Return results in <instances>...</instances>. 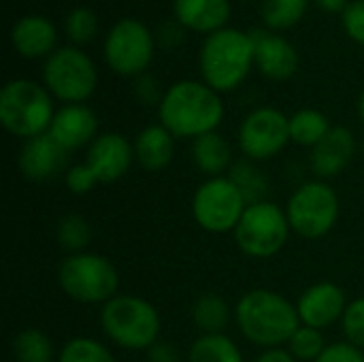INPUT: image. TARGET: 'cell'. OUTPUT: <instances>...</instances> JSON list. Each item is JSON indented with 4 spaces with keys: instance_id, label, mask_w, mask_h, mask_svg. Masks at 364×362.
I'll list each match as a JSON object with an SVG mask.
<instances>
[{
    "instance_id": "1",
    "label": "cell",
    "mask_w": 364,
    "mask_h": 362,
    "mask_svg": "<svg viewBox=\"0 0 364 362\" xmlns=\"http://www.w3.org/2000/svg\"><path fill=\"white\" fill-rule=\"evenodd\" d=\"M224 117V105L218 92L198 81L175 83L160 100L162 126L173 137H203Z\"/></svg>"
},
{
    "instance_id": "2",
    "label": "cell",
    "mask_w": 364,
    "mask_h": 362,
    "mask_svg": "<svg viewBox=\"0 0 364 362\" xmlns=\"http://www.w3.org/2000/svg\"><path fill=\"white\" fill-rule=\"evenodd\" d=\"M237 322L252 344L264 348L290 344L292 335L301 329L299 309L269 290L247 292L237 305Z\"/></svg>"
},
{
    "instance_id": "3",
    "label": "cell",
    "mask_w": 364,
    "mask_h": 362,
    "mask_svg": "<svg viewBox=\"0 0 364 362\" xmlns=\"http://www.w3.org/2000/svg\"><path fill=\"white\" fill-rule=\"evenodd\" d=\"M254 62L252 38L245 32L222 28L203 43L200 49V73L205 83L215 92L235 90Z\"/></svg>"
},
{
    "instance_id": "4",
    "label": "cell",
    "mask_w": 364,
    "mask_h": 362,
    "mask_svg": "<svg viewBox=\"0 0 364 362\" xmlns=\"http://www.w3.org/2000/svg\"><path fill=\"white\" fill-rule=\"evenodd\" d=\"M0 119L11 134L34 139L53 122L51 96L34 81H9L0 92Z\"/></svg>"
},
{
    "instance_id": "5",
    "label": "cell",
    "mask_w": 364,
    "mask_h": 362,
    "mask_svg": "<svg viewBox=\"0 0 364 362\" xmlns=\"http://www.w3.org/2000/svg\"><path fill=\"white\" fill-rule=\"evenodd\" d=\"M105 333L122 348L149 350L160 333V318L154 305L136 297H113L102 309Z\"/></svg>"
},
{
    "instance_id": "6",
    "label": "cell",
    "mask_w": 364,
    "mask_h": 362,
    "mask_svg": "<svg viewBox=\"0 0 364 362\" xmlns=\"http://www.w3.org/2000/svg\"><path fill=\"white\" fill-rule=\"evenodd\" d=\"M62 290L81 303H109L119 286L115 267L96 254H75L60 269Z\"/></svg>"
},
{
    "instance_id": "7",
    "label": "cell",
    "mask_w": 364,
    "mask_h": 362,
    "mask_svg": "<svg viewBox=\"0 0 364 362\" xmlns=\"http://www.w3.org/2000/svg\"><path fill=\"white\" fill-rule=\"evenodd\" d=\"M288 233V213H284L277 205L262 201L245 209L235 228V239L247 256L269 258L286 245Z\"/></svg>"
},
{
    "instance_id": "8",
    "label": "cell",
    "mask_w": 364,
    "mask_h": 362,
    "mask_svg": "<svg viewBox=\"0 0 364 362\" xmlns=\"http://www.w3.org/2000/svg\"><path fill=\"white\" fill-rule=\"evenodd\" d=\"M43 77L53 96L73 105L85 100L96 87L94 62L77 47L53 51L45 62Z\"/></svg>"
},
{
    "instance_id": "9",
    "label": "cell",
    "mask_w": 364,
    "mask_h": 362,
    "mask_svg": "<svg viewBox=\"0 0 364 362\" xmlns=\"http://www.w3.org/2000/svg\"><path fill=\"white\" fill-rule=\"evenodd\" d=\"M339 218V198L322 181L301 186L288 203L290 226L307 239L324 237Z\"/></svg>"
},
{
    "instance_id": "10",
    "label": "cell",
    "mask_w": 364,
    "mask_h": 362,
    "mask_svg": "<svg viewBox=\"0 0 364 362\" xmlns=\"http://www.w3.org/2000/svg\"><path fill=\"white\" fill-rule=\"evenodd\" d=\"M245 209V196L232 179L213 177L205 181L194 196V218L209 233H226L237 228Z\"/></svg>"
},
{
    "instance_id": "11",
    "label": "cell",
    "mask_w": 364,
    "mask_h": 362,
    "mask_svg": "<svg viewBox=\"0 0 364 362\" xmlns=\"http://www.w3.org/2000/svg\"><path fill=\"white\" fill-rule=\"evenodd\" d=\"M109 66L119 75H139L154 55V36L149 28L136 19L117 21L105 43Z\"/></svg>"
},
{
    "instance_id": "12",
    "label": "cell",
    "mask_w": 364,
    "mask_h": 362,
    "mask_svg": "<svg viewBox=\"0 0 364 362\" xmlns=\"http://www.w3.org/2000/svg\"><path fill=\"white\" fill-rule=\"evenodd\" d=\"M290 141V119L271 107L252 111L239 130V143L252 160H267Z\"/></svg>"
},
{
    "instance_id": "13",
    "label": "cell",
    "mask_w": 364,
    "mask_h": 362,
    "mask_svg": "<svg viewBox=\"0 0 364 362\" xmlns=\"http://www.w3.org/2000/svg\"><path fill=\"white\" fill-rule=\"evenodd\" d=\"M247 34L254 47V62L269 79L284 81L294 75L299 66V53L290 41L273 34L267 28H254Z\"/></svg>"
},
{
    "instance_id": "14",
    "label": "cell",
    "mask_w": 364,
    "mask_h": 362,
    "mask_svg": "<svg viewBox=\"0 0 364 362\" xmlns=\"http://www.w3.org/2000/svg\"><path fill=\"white\" fill-rule=\"evenodd\" d=\"M85 164L98 181L111 183L128 173L132 164V147L122 134H102L90 145Z\"/></svg>"
},
{
    "instance_id": "15",
    "label": "cell",
    "mask_w": 364,
    "mask_h": 362,
    "mask_svg": "<svg viewBox=\"0 0 364 362\" xmlns=\"http://www.w3.org/2000/svg\"><path fill=\"white\" fill-rule=\"evenodd\" d=\"M299 318L305 326L326 329L346 314V294L335 284H316L299 301Z\"/></svg>"
},
{
    "instance_id": "16",
    "label": "cell",
    "mask_w": 364,
    "mask_h": 362,
    "mask_svg": "<svg viewBox=\"0 0 364 362\" xmlns=\"http://www.w3.org/2000/svg\"><path fill=\"white\" fill-rule=\"evenodd\" d=\"M66 149L47 132L28 139L19 154V169L30 181H45L60 173L66 162Z\"/></svg>"
},
{
    "instance_id": "17",
    "label": "cell",
    "mask_w": 364,
    "mask_h": 362,
    "mask_svg": "<svg viewBox=\"0 0 364 362\" xmlns=\"http://www.w3.org/2000/svg\"><path fill=\"white\" fill-rule=\"evenodd\" d=\"M98 122L96 115L83 107V105H66L64 109H60L53 115V122L49 126V134L66 149H79L85 143L92 141V137L96 134Z\"/></svg>"
},
{
    "instance_id": "18",
    "label": "cell",
    "mask_w": 364,
    "mask_h": 362,
    "mask_svg": "<svg viewBox=\"0 0 364 362\" xmlns=\"http://www.w3.org/2000/svg\"><path fill=\"white\" fill-rule=\"evenodd\" d=\"M356 151L354 134L343 128H331V132L314 147L311 154V166L318 177H335L339 175L352 160Z\"/></svg>"
},
{
    "instance_id": "19",
    "label": "cell",
    "mask_w": 364,
    "mask_h": 362,
    "mask_svg": "<svg viewBox=\"0 0 364 362\" xmlns=\"http://www.w3.org/2000/svg\"><path fill=\"white\" fill-rule=\"evenodd\" d=\"M175 15L181 26L194 32H218L230 17L228 0H175Z\"/></svg>"
},
{
    "instance_id": "20",
    "label": "cell",
    "mask_w": 364,
    "mask_h": 362,
    "mask_svg": "<svg viewBox=\"0 0 364 362\" xmlns=\"http://www.w3.org/2000/svg\"><path fill=\"white\" fill-rule=\"evenodd\" d=\"M11 43L21 55L38 58L55 47V28L41 15H28L13 26Z\"/></svg>"
},
{
    "instance_id": "21",
    "label": "cell",
    "mask_w": 364,
    "mask_h": 362,
    "mask_svg": "<svg viewBox=\"0 0 364 362\" xmlns=\"http://www.w3.org/2000/svg\"><path fill=\"white\" fill-rule=\"evenodd\" d=\"M136 160L147 171H162L173 158V134L164 126H147L134 145Z\"/></svg>"
},
{
    "instance_id": "22",
    "label": "cell",
    "mask_w": 364,
    "mask_h": 362,
    "mask_svg": "<svg viewBox=\"0 0 364 362\" xmlns=\"http://www.w3.org/2000/svg\"><path fill=\"white\" fill-rule=\"evenodd\" d=\"M194 162L207 175H220L230 164V145L224 137L215 132H207L194 141Z\"/></svg>"
},
{
    "instance_id": "23",
    "label": "cell",
    "mask_w": 364,
    "mask_h": 362,
    "mask_svg": "<svg viewBox=\"0 0 364 362\" xmlns=\"http://www.w3.org/2000/svg\"><path fill=\"white\" fill-rule=\"evenodd\" d=\"M331 132L328 119L316 109H303L290 119V139L299 145L316 147Z\"/></svg>"
},
{
    "instance_id": "24",
    "label": "cell",
    "mask_w": 364,
    "mask_h": 362,
    "mask_svg": "<svg viewBox=\"0 0 364 362\" xmlns=\"http://www.w3.org/2000/svg\"><path fill=\"white\" fill-rule=\"evenodd\" d=\"M190 362H243L239 348L224 335H205L192 350Z\"/></svg>"
},
{
    "instance_id": "25",
    "label": "cell",
    "mask_w": 364,
    "mask_h": 362,
    "mask_svg": "<svg viewBox=\"0 0 364 362\" xmlns=\"http://www.w3.org/2000/svg\"><path fill=\"white\" fill-rule=\"evenodd\" d=\"M194 322L205 335H222L228 324V305L215 294H205L194 305Z\"/></svg>"
},
{
    "instance_id": "26",
    "label": "cell",
    "mask_w": 364,
    "mask_h": 362,
    "mask_svg": "<svg viewBox=\"0 0 364 362\" xmlns=\"http://www.w3.org/2000/svg\"><path fill=\"white\" fill-rule=\"evenodd\" d=\"M13 354L17 362H51L53 346L45 333L26 329L13 341Z\"/></svg>"
},
{
    "instance_id": "27",
    "label": "cell",
    "mask_w": 364,
    "mask_h": 362,
    "mask_svg": "<svg viewBox=\"0 0 364 362\" xmlns=\"http://www.w3.org/2000/svg\"><path fill=\"white\" fill-rule=\"evenodd\" d=\"M309 0H262V19L273 30L294 26L307 11Z\"/></svg>"
},
{
    "instance_id": "28",
    "label": "cell",
    "mask_w": 364,
    "mask_h": 362,
    "mask_svg": "<svg viewBox=\"0 0 364 362\" xmlns=\"http://www.w3.org/2000/svg\"><path fill=\"white\" fill-rule=\"evenodd\" d=\"M326 350L324 337L318 329L311 326H301L292 339H290V354L299 361H318L322 352Z\"/></svg>"
},
{
    "instance_id": "29",
    "label": "cell",
    "mask_w": 364,
    "mask_h": 362,
    "mask_svg": "<svg viewBox=\"0 0 364 362\" xmlns=\"http://www.w3.org/2000/svg\"><path fill=\"white\" fill-rule=\"evenodd\" d=\"M230 179L235 181V186L241 190V194L245 196V203L247 207L250 205H256V203H262L260 196L267 192V181L264 177L260 175V171L252 169L250 164L241 162L232 169V175Z\"/></svg>"
},
{
    "instance_id": "30",
    "label": "cell",
    "mask_w": 364,
    "mask_h": 362,
    "mask_svg": "<svg viewBox=\"0 0 364 362\" xmlns=\"http://www.w3.org/2000/svg\"><path fill=\"white\" fill-rule=\"evenodd\" d=\"M60 362H115L105 346L94 339H73L64 346Z\"/></svg>"
},
{
    "instance_id": "31",
    "label": "cell",
    "mask_w": 364,
    "mask_h": 362,
    "mask_svg": "<svg viewBox=\"0 0 364 362\" xmlns=\"http://www.w3.org/2000/svg\"><path fill=\"white\" fill-rule=\"evenodd\" d=\"M58 241L68 252H81L90 243V226L81 215H66L58 226Z\"/></svg>"
},
{
    "instance_id": "32",
    "label": "cell",
    "mask_w": 364,
    "mask_h": 362,
    "mask_svg": "<svg viewBox=\"0 0 364 362\" xmlns=\"http://www.w3.org/2000/svg\"><path fill=\"white\" fill-rule=\"evenodd\" d=\"M64 26H66V34L73 43H87L98 30V19L92 13V9L79 6L68 13Z\"/></svg>"
},
{
    "instance_id": "33",
    "label": "cell",
    "mask_w": 364,
    "mask_h": 362,
    "mask_svg": "<svg viewBox=\"0 0 364 362\" xmlns=\"http://www.w3.org/2000/svg\"><path fill=\"white\" fill-rule=\"evenodd\" d=\"M343 331L352 346L364 348V299L354 301L343 314Z\"/></svg>"
},
{
    "instance_id": "34",
    "label": "cell",
    "mask_w": 364,
    "mask_h": 362,
    "mask_svg": "<svg viewBox=\"0 0 364 362\" xmlns=\"http://www.w3.org/2000/svg\"><path fill=\"white\" fill-rule=\"evenodd\" d=\"M343 26L356 43L364 45V0H354L346 6Z\"/></svg>"
},
{
    "instance_id": "35",
    "label": "cell",
    "mask_w": 364,
    "mask_h": 362,
    "mask_svg": "<svg viewBox=\"0 0 364 362\" xmlns=\"http://www.w3.org/2000/svg\"><path fill=\"white\" fill-rule=\"evenodd\" d=\"M66 183H68V188L75 194H85V192H90L98 183V179H96V175L92 173V169L87 164H77V166H73L68 171Z\"/></svg>"
},
{
    "instance_id": "36",
    "label": "cell",
    "mask_w": 364,
    "mask_h": 362,
    "mask_svg": "<svg viewBox=\"0 0 364 362\" xmlns=\"http://www.w3.org/2000/svg\"><path fill=\"white\" fill-rule=\"evenodd\" d=\"M316 362H364V356L352 344H333L326 346V350Z\"/></svg>"
},
{
    "instance_id": "37",
    "label": "cell",
    "mask_w": 364,
    "mask_h": 362,
    "mask_svg": "<svg viewBox=\"0 0 364 362\" xmlns=\"http://www.w3.org/2000/svg\"><path fill=\"white\" fill-rule=\"evenodd\" d=\"M149 361L151 362H179V354L171 344L164 341H156L149 348Z\"/></svg>"
},
{
    "instance_id": "38",
    "label": "cell",
    "mask_w": 364,
    "mask_h": 362,
    "mask_svg": "<svg viewBox=\"0 0 364 362\" xmlns=\"http://www.w3.org/2000/svg\"><path fill=\"white\" fill-rule=\"evenodd\" d=\"M136 92H139V96H141L143 100H147V102H151V100L158 98V90H156V83H154L151 77H141V79H139Z\"/></svg>"
},
{
    "instance_id": "39",
    "label": "cell",
    "mask_w": 364,
    "mask_h": 362,
    "mask_svg": "<svg viewBox=\"0 0 364 362\" xmlns=\"http://www.w3.org/2000/svg\"><path fill=\"white\" fill-rule=\"evenodd\" d=\"M256 362H294V356L290 352H284V350H269L267 354H262Z\"/></svg>"
},
{
    "instance_id": "40",
    "label": "cell",
    "mask_w": 364,
    "mask_h": 362,
    "mask_svg": "<svg viewBox=\"0 0 364 362\" xmlns=\"http://www.w3.org/2000/svg\"><path fill=\"white\" fill-rule=\"evenodd\" d=\"M320 9L328 11V13H339V11H346V0H316Z\"/></svg>"
},
{
    "instance_id": "41",
    "label": "cell",
    "mask_w": 364,
    "mask_h": 362,
    "mask_svg": "<svg viewBox=\"0 0 364 362\" xmlns=\"http://www.w3.org/2000/svg\"><path fill=\"white\" fill-rule=\"evenodd\" d=\"M360 117H363V122H364V94H363V98H360Z\"/></svg>"
}]
</instances>
